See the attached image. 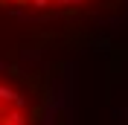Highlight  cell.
<instances>
[{
    "label": "cell",
    "instance_id": "2",
    "mask_svg": "<svg viewBox=\"0 0 128 125\" xmlns=\"http://www.w3.org/2000/svg\"><path fill=\"white\" fill-rule=\"evenodd\" d=\"M102 0H0L3 15H67Z\"/></svg>",
    "mask_w": 128,
    "mask_h": 125
},
{
    "label": "cell",
    "instance_id": "1",
    "mask_svg": "<svg viewBox=\"0 0 128 125\" xmlns=\"http://www.w3.org/2000/svg\"><path fill=\"white\" fill-rule=\"evenodd\" d=\"M47 99L44 76L0 64V125H41Z\"/></svg>",
    "mask_w": 128,
    "mask_h": 125
}]
</instances>
